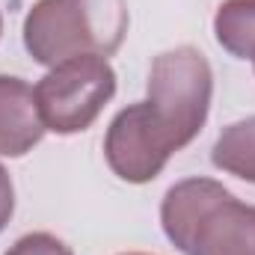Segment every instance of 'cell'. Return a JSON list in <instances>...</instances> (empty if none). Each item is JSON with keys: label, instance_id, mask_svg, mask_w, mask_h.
Instances as JSON below:
<instances>
[{"label": "cell", "instance_id": "11", "mask_svg": "<svg viewBox=\"0 0 255 255\" xmlns=\"http://www.w3.org/2000/svg\"><path fill=\"white\" fill-rule=\"evenodd\" d=\"M0 33H3V15H0Z\"/></svg>", "mask_w": 255, "mask_h": 255}, {"label": "cell", "instance_id": "5", "mask_svg": "<svg viewBox=\"0 0 255 255\" xmlns=\"http://www.w3.org/2000/svg\"><path fill=\"white\" fill-rule=\"evenodd\" d=\"M172 154H175V145L160 128V122L154 119L148 101L128 104L107 128V136H104L107 166L128 184L154 181Z\"/></svg>", "mask_w": 255, "mask_h": 255}, {"label": "cell", "instance_id": "4", "mask_svg": "<svg viewBox=\"0 0 255 255\" xmlns=\"http://www.w3.org/2000/svg\"><path fill=\"white\" fill-rule=\"evenodd\" d=\"M116 95V71L104 57H74L54 65L36 83L42 122L54 133H80Z\"/></svg>", "mask_w": 255, "mask_h": 255}, {"label": "cell", "instance_id": "3", "mask_svg": "<svg viewBox=\"0 0 255 255\" xmlns=\"http://www.w3.org/2000/svg\"><path fill=\"white\" fill-rule=\"evenodd\" d=\"M214 95V71L205 54L181 45L154 57L148 71V107L172 139L175 151L190 145L205 128Z\"/></svg>", "mask_w": 255, "mask_h": 255}, {"label": "cell", "instance_id": "9", "mask_svg": "<svg viewBox=\"0 0 255 255\" xmlns=\"http://www.w3.org/2000/svg\"><path fill=\"white\" fill-rule=\"evenodd\" d=\"M3 255H74L57 235L51 232H33L18 238Z\"/></svg>", "mask_w": 255, "mask_h": 255}, {"label": "cell", "instance_id": "1", "mask_svg": "<svg viewBox=\"0 0 255 255\" xmlns=\"http://www.w3.org/2000/svg\"><path fill=\"white\" fill-rule=\"evenodd\" d=\"M160 226L184 255H255V205L214 178H184L160 202Z\"/></svg>", "mask_w": 255, "mask_h": 255}, {"label": "cell", "instance_id": "7", "mask_svg": "<svg viewBox=\"0 0 255 255\" xmlns=\"http://www.w3.org/2000/svg\"><path fill=\"white\" fill-rule=\"evenodd\" d=\"M220 48L238 60L255 63V0H226L214 15Z\"/></svg>", "mask_w": 255, "mask_h": 255}, {"label": "cell", "instance_id": "12", "mask_svg": "<svg viewBox=\"0 0 255 255\" xmlns=\"http://www.w3.org/2000/svg\"><path fill=\"white\" fill-rule=\"evenodd\" d=\"M125 255H145V253H125Z\"/></svg>", "mask_w": 255, "mask_h": 255}, {"label": "cell", "instance_id": "2", "mask_svg": "<svg viewBox=\"0 0 255 255\" xmlns=\"http://www.w3.org/2000/svg\"><path fill=\"white\" fill-rule=\"evenodd\" d=\"M125 0H36L24 18V48L39 65L113 57L128 33Z\"/></svg>", "mask_w": 255, "mask_h": 255}, {"label": "cell", "instance_id": "10", "mask_svg": "<svg viewBox=\"0 0 255 255\" xmlns=\"http://www.w3.org/2000/svg\"><path fill=\"white\" fill-rule=\"evenodd\" d=\"M12 214H15V187H12L9 172H6L3 163H0V232L9 226Z\"/></svg>", "mask_w": 255, "mask_h": 255}, {"label": "cell", "instance_id": "8", "mask_svg": "<svg viewBox=\"0 0 255 255\" xmlns=\"http://www.w3.org/2000/svg\"><path fill=\"white\" fill-rule=\"evenodd\" d=\"M211 160L217 169L255 184V116L226 128L211 148Z\"/></svg>", "mask_w": 255, "mask_h": 255}, {"label": "cell", "instance_id": "6", "mask_svg": "<svg viewBox=\"0 0 255 255\" xmlns=\"http://www.w3.org/2000/svg\"><path fill=\"white\" fill-rule=\"evenodd\" d=\"M45 130L36 89L21 77L0 74V154L24 157L42 142Z\"/></svg>", "mask_w": 255, "mask_h": 255}]
</instances>
